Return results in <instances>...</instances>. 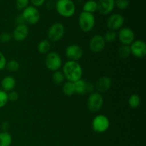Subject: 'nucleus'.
I'll return each mask as SVG.
<instances>
[{
    "mask_svg": "<svg viewBox=\"0 0 146 146\" xmlns=\"http://www.w3.org/2000/svg\"><path fill=\"white\" fill-rule=\"evenodd\" d=\"M58 14L65 18H69L76 12V5L72 0H56L55 4Z\"/></svg>",
    "mask_w": 146,
    "mask_h": 146,
    "instance_id": "obj_2",
    "label": "nucleus"
},
{
    "mask_svg": "<svg viewBox=\"0 0 146 146\" xmlns=\"http://www.w3.org/2000/svg\"><path fill=\"white\" fill-rule=\"evenodd\" d=\"M115 8V0H98L97 11L102 15H107L112 12Z\"/></svg>",
    "mask_w": 146,
    "mask_h": 146,
    "instance_id": "obj_15",
    "label": "nucleus"
},
{
    "mask_svg": "<svg viewBox=\"0 0 146 146\" xmlns=\"http://www.w3.org/2000/svg\"><path fill=\"white\" fill-rule=\"evenodd\" d=\"M96 19L94 14L82 11L78 17V25L84 32H90L94 29Z\"/></svg>",
    "mask_w": 146,
    "mask_h": 146,
    "instance_id": "obj_3",
    "label": "nucleus"
},
{
    "mask_svg": "<svg viewBox=\"0 0 146 146\" xmlns=\"http://www.w3.org/2000/svg\"><path fill=\"white\" fill-rule=\"evenodd\" d=\"M51 45L50 41L48 39H44L38 43L37 46L38 51L41 54H47L51 51Z\"/></svg>",
    "mask_w": 146,
    "mask_h": 146,
    "instance_id": "obj_19",
    "label": "nucleus"
},
{
    "mask_svg": "<svg viewBox=\"0 0 146 146\" xmlns=\"http://www.w3.org/2000/svg\"><path fill=\"white\" fill-rule=\"evenodd\" d=\"M12 38V36L10 33L4 31L0 34V42L3 43V44H7L9 43Z\"/></svg>",
    "mask_w": 146,
    "mask_h": 146,
    "instance_id": "obj_30",
    "label": "nucleus"
},
{
    "mask_svg": "<svg viewBox=\"0 0 146 146\" xmlns=\"http://www.w3.org/2000/svg\"><path fill=\"white\" fill-rule=\"evenodd\" d=\"M16 23L17 24V25H21V24H26L25 21H24V18H23L22 15L20 14V15L17 16V17L15 19Z\"/></svg>",
    "mask_w": 146,
    "mask_h": 146,
    "instance_id": "obj_35",
    "label": "nucleus"
},
{
    "mask_svg": "<svg viewBox=\"0 0 146 146\" xmlns=\"http://www.w3.org/2000/svg\"><path fill=\"white\" fill-rule=\"evenodd\" d=\"M131 55L135 58H143L146 55V44L143 40H135L130 45Z\"/></svg>",
    "mask_w": 146,
    "mask_h": 146,
    "instance_id": "obj_11",
    "label": "nucleus"
},
{
    "mask_svg": "<svg viewBox=\"0 0 146 146\" xmlns=\"http://www.w3.org/2000/svg\"><path fill=\"white\" fill-rule=\"evenodd\" d=\"M104 105V98L101 94L93 92L87 99V107L92 113H97L101 109Z\"/></svg>",
    "mask_w": 146,
    "mask_h": 146,
    "instance_id": "obj_8",
    "label": "nucleus"
},
{
    "mask_svg": "<svg viewBox=\"0 0 146 146\" xmlns=\"http://www.w3.org/2000/svg\"><path fill=\"white\" fill-rule=\"evenodd\" d=\"M65 76H64V74L61 71H54V74L52 75V80L54 83L56 85H61L64 82L65 80Z\"/></svg>",
    "mask_w": 146,
    "mask_h": 146,
    "instance_id": "obj_25",
    "label": "nucleus"
},
{
    "mask_svg": "<svg viewBox=\"0 0 146 146\" xmlns=\"http://www.w3.org/2000/svg\"><path fill=\"white\" fill-rule=\"evenodd\" d=\"M9 128L10 124L9 123L7 122V121H4V122L2 123V124H1V130H2V131L7 132V131H8Z\"/></svg>",
    "mask_w": 146,
    "mask_h": 146,
    "instance_id": "obj_36",
    "label": "nucleus"
},
{
    "mask_svg": "<svg viewBox=\"0 0 146 146\" xmlns=\"http://www.w3.org/2000/svg\"><path fill=\"white\" fill-rule=\"evenodd\" d=\"M15 1L17 9L21 10V11L27 8L29 4V0H15Z\"/></svg>",
    "mask_w": 146,
    "mask_h": 146,
    "instance_id": "obj_31",
    "label": "nucleus"
},
{
    "mask_svg": "<svg viewBox=\"0 0 146 146\" xmlns=\"http://www.w3.org/2000/svg\"><path fill=\"white\" fill-rule=\"evenodd\" d=\"M128 104L131 108H136L141 104V98L139 95L136 94H133L128 98Z\"/></svg>",
    "mask_w": 146,
    "mask_h": 146,
    "instance_id": "obj_24",
    "label": "nucleus"
},
{
    "mask_svg": "<svg viewBox=\"0 0 146 146\" xmlns=\"http://www.w3.org/2000/svg\"><path fill=\"white\" fill-rule=\"evenodd\" d=\"M106 41L104 37L101 35H95L90 39L89 48L93 53L98 54L105 48Z\"/></svg>",
    "mask_w": 146,
    "mask_h": 146,
    "instance_id": "obj_13",
    "label": "nucleus"
},
{
    "mask_svg": "<svg viewBox=\"0 0 146 146\" xmlns=\"http://www.w3.org/2000/svg\"><path fill=\"white\" fill-rule=\"evenodd\" d=\"M118 38L122 45L130 46L135 41V33L129 27H122L118 30Z\"/></svg>",
    "mask_w": 146,
    "mask_h": 146,
    "instance_id": "obj_9",
    "label": "nucleus"
},
{
    "mask_svg": "<svg viewBox=\"0 0 146 146\" xmlns=\"http://www.w3.org/2000/svg\"><path fill=\"white\" fill-rule=\"evenodd\" d=\"M29 34V29L27 24H21L17 25L13 30L11 34L12 38H14L16 41L21 42L27 39Z\"/></svg>",
    "mask_w": 146,
    "mask_h": 146,
    "instance_id": "obj_14",
    "label": "nucleus"
},
{
    "mask_svg": "<svg viewBox=\"0 0 146 146\" xmlns=\"http://www.w3.org/2000/svg\"><path fill=\"white\" fill-rule=\"evenodd\" d=\"M65 34V27L60 22H56L53 24L48 28L47 31V36L48 41L53 42H58L61 41Z\"/></svg>",
    "mask_w": 146,
    "mask_h": 146,
    "instance_id": "obj_4",
    "label": "nucleus"
},
{
    "mask_svg": "<svg viewBox=\"0 0 146 146\" xmlns=\"http://www.w3.org/2000/svg\"><path fill=\"white\" fill-rule=\"evenodd\" d=\"M63 92L67 96H71L72 95L76 94L75 91V85L74 82L67 81L63 85Z\"/></svg>",
    "mask_w": 146,
    "mask_h": 146,
    "instance_id": "obj_21",
    "label": "nucleus"
},
{
    "mask_svg": "<svg viewBox=\"0 0 146 146\" xmlns=\"http://www.w3.org/2000/svg\"><path fill=\"white\" fill-rule=\"evenodd\" d=\"M65 55L68 61H78L84 56V50L78 44H71L66 48Z\"/></svg>",
    "mask_w": 146,
    "mask_h": 146,
    "instance_id": "obj_10",
    "label": "nucleus"
},
{
    "mask_svg": "<svg viewBox=\"0 0 146 146\" xmlns=\"http://www.w3.org/2000/svg\"><path fill=\"white\" fill-rule=\"evenodd\" d=\"M129 0H115V7L121 10H125L129 7Z\"/></svg>",
    "mask_w": 146,
    "mask_h": 146,
    "instance_id": "obj_28",
    "label": "nucleus"
},
{
    "mask_svg": "<svg viewBox=\"0 0 146 146\" xmlns=\"http://www.w3.org/2000/svg\"><path fill=\"white\" fill-rule=\"evenodd\" d=\"M8 96L7 93L3 90H0V108H3L8 103Z\"/></svg>",
    "mask_w": 146,
    "mask_h": 146,
    "instance_id": "obj_29",
    "label": "nucleus"
},
{
    "mask_svg": "<svg viewBox=\"0 0 146 146\" xmlns=\"http://www.w3.org/2000/svg\"><path fill=\"white\" fill-rule=\"evenodd\" d=\"M87 84L86 81L84 79H79L78 81L74 82V85H75V91L76 94H78V95H82V94H86L87 93Z\"/></svg>",
    "mask_w": 146,
    "mask_h": 146,
    "instance_id": "obj_18",
    "label": "nucleus"
},
{
    "mask_svg": "<svg viewBox=\"0 0 146 146\" xmlns=\"http://www.w3.org/2000/svg\"><path fill=\"white\" fill-rule=\"evenodd\" d=\"M5 68L9 72H15L19 68V63L17 60H10L7 61Z\"/></svg>",
    "mask_w": 146,
    "mask_h": 146,
    "instance_id": "obj_26",
    "label": "nucleus"
},
{
    "mask_svg": "<svg viewBox=\"0 0 146 146\" xmlns=\"http://www.w3.org/2000/svg\"><path fill=\"white\" fill-rule=\"evenodd\" d=\"M125 19L121 14H113L108 17L107 20V27L109 30L116 31L123 27Z\"/></svg>",
    "mask_w": 146,
    "mask_h": 146,
    "instance_id": "obj_12",
    "label": "nucleus"
},
{
    "mask_svg": "<svg viewBox=\"0 0 146 146\" xmlns=\"http://www.w3.org/2000/svg\"><path fill=\"white\" fill-rule=\"evenodd\" d=\"M1 90L7 93L13 91L16 86L15 78L11 76H7L1 80Z\"/></svg>",
    "mask_w": 146,
    "mask_h": 146,
    "instance_id": "obj_17",
    "label": "nucleus"
},
{
    "mask_svg": "<svg viewBox=\"0 0 146 146\" xmlns=\"http://www.w3.org/2000/svg\"><path fill=\"white\" fill-rule=\"evenodd\" d=\"M7 61L5 56L0 51V71H2L5 68Z\"/></svg>",
    "mask_w": 146,
    "mask_h": 146,
    "instance_id": "obj_33",
    "label": "nucleus"
},
{
    "mask_svg": "<svg viewBox=\"0 0 146 146\" xmlns=\"http://www.w3.org/2000/svg\"><path fill=\"white\" fill-rule=\"evenodd\" d=\"M46 0H29V2L35 7H41L45 3Z\"/></svg>",
    "mask_w": 146,
    "mask_h": 146,
    "instance_id": "obj_34",
    "label": "nucleus"
},
{
    "mask_svg": "<svg viewBox=\"0 0 146 146\" xmlns=\"http://www.w3.org/2000/svg\"><path fill=\"white\" fill-rule=\"evenodd\" d=\"M62 72L68 81L76 82L82 78L83 68L78 61H66L63 66Z\"/></svg>",
    "mask_w": 146,
    "mask_h": 146,
    "instance_id": "obj_1",
    "label": "nucleus"
},
{
    "mask_svg": "<svg viewBox=\"0 0 146 146\" xmlns=\"http://www.w3.org/2000/svg\"><path fill=\"white\" fill-rule=\"evenodd\" d=\"M104 40L106 42H113L115 40L118 38V34L117 32L115 31H112V30H109V31H106L104 34Z\"/></svg>",
    "mask_w": 146,
    "mask_h": 146,
    "instance_id": "obj_27",
    "label": "nucleus"
},
{
    "mask_svg": "<svg viewBox=\"0 0 146 146\" xmlns=\"http://www.w3.org/2000/svg\"><path fill=\"white\" fill-rule=\"evenodd\" d=\"M12 143V137L8 132L0 133V146H11Z\"/></svg>",
    "mask_w": 146,
    "mask_h": 146,
    "instance_id": "obj_22",
    "label": "nucleus"
},
{
    "mask_svg": "<svg viewBox=\"0 0 146 146\" xmlns=\"http://www.w3.org/2000/svg\"><path fill=\"white\" fill-rule=\"evenodd\" d=\"M83 11L94 14L97 11V1L95 0H88L83 6Z\"/></svg>",
    "mask_w": 146,
    "mask_h": 146,
    "instance_id": "obj_20",
    "label": "nucleus"
},
{
    "mask_svg": "<svg viewBox=\"0 0 146 146\" xmlns=\"http://www.w3.org/2000/svg\"><path fill=\"white\" fill-rule=\"evenodd\" d=\"M118 54L120 58H127L131 55V48L130 46L127 45H121L120 46L118 49Z\"/></svg>",
    "mask_w": 146,
    "mask_h": 146,
    "instance_id": "obj_23",
    "label": "nucleus"
},
{
    "mask_svg": "<svg viewBox=\"0 0 146 146\" xmlns=\"http://www.w3.org/2000/svg\"><path fill=\"white\" fill-rule=\"evenodd\" d=\"M112 86V80L109 76H104L97 80L95 84V88L99 94L108 92Z\"/></svg>",
    "mask_w": 146,
    "mask_h": 146,
    "instance_id": "obj_16",
    "label": "nucleus"
},
{
    "mask_svg": "<svg viewBox=\"0 0 146 146\" xmlns=\"http://www.w3.org/2000/svg\"><path fill=\"white\" fill-rule=\"evenodd\" d=\"M7 96H8V101H11V102L17 101L19 98V95L18 92L14 91V90L7 93Z\"/></svg>",
    "mask_w": 146,
    "mask_h": 146,
    "instance_id": "obj_32",
    "label": "nucleus"
},
{
    "mask_svg": "<svg viewBox=\"0 0 146 146\" xmlns=\"http://www.w3.org/2000/svg\"><path fill=\"white\" fill-rule=\"evenodd\" d=\"M45 65L48 70L51 71H58L62 66V59L58 53L50 51L45 58Z\"/></svg>",
    "mask_w": 146,
    "mask_h": 146,
    "instance_id": "obj_6",
    "label": "nucleus"
},
{
    "mask_svg": "<svg viewBox=\"0 0 146 146\" xmlns=\"http://www.w3.org/2000/svg\"><path fill=\"white\" fill-rule=\"evenodd\" d=\"M24 21L27 24L34 25L39 21L41 15L40 12L36 7L34 6H28L27 8L24 9L21 13Z\"/></svg>",
    "mask_w": 146,
    "mask_h": 146,
    "instance_id": "obj_7",
    "label": "nucleus"
},
{
    "mask_svg": "<svg viewBox=\"0 0 146 146\" xmlns=\"http://www.w3.org/2000/svg\"><path fill=\"white\" fill-rule=\"evenodd\" d=\"M93 131L97 133H104L106 132L110 127V121L104 115H97L91 123Z\"/></svg>",
    "mask_w": 146,
    "mask_h": 146,
    "instance_id": "obj_5",
    "label": "nucleus"
}]
</instances>
